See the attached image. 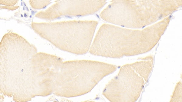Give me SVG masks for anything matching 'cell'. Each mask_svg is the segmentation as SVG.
Instances as JSON below:
<instances>
[{
	"instance_id": "cell-1",
	"label": "cell",
	"mask_w": 182,
	"mask_h": 102,
	"mask_svg": "<svg viewBox=\"0 0 182 102\" xmlns=\"http://www.w3.org/2000/svg\"><path fill=\"white\" fill-rule=\"evenodd\" d=\"M98 21L74 20L59 23L56 26L55 42L60 49L76 55L89 51Z\"/></svg>"
},
{
	"instance_id": "cell-2",
	"label": "cell",
	"mask_w": 182,
	"mask_h": 102,
	"mask_svg": "<svg viewBox=\"0 0 182 102\" xmlns=\"http://www.w3.org/2000/svg\"><path fill=\"white\" fill-rule=\"evenodd\" d=\"M106 3V0H73L62 1L59 4L60 15L75 16L94 14Z\"/></svg>"
}]
</instances>
